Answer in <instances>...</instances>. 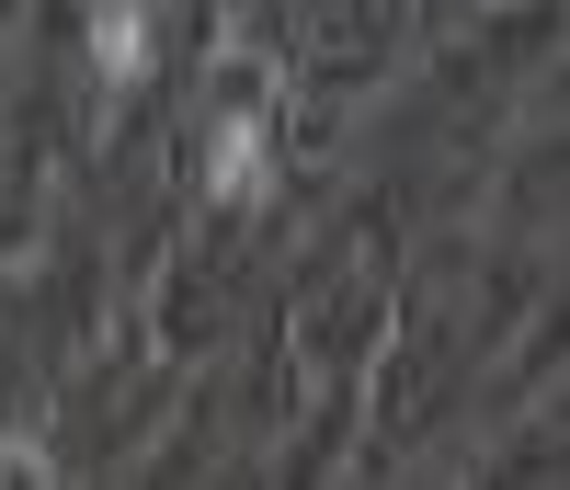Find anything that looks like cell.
Instances as JSON below:
<instances>
[{
    "label": "cell",
    "instance_id": "6da1fadb",
    "mask_svg": "<svg viewBox=\"0 0 570 490\" xmlns=\"http://www.w3.org/2000/svg\"><path fill=\"white\" fill-rule=\"evenodd\" d=\"M206 183H217V194H240V206L263 194V115H228V126H217V149H206Z\"/></svg>",
    "mask_w": 570,
    "mask_h": 490
},
{
    "label": "cell",
    "instance_id": "7a4b0ae2",
    "mask_svg": "<svg viewBox=\"0 0 570 490\" xmlns=\"http://www.w3.org/2000/svg\"><path fill=\"white\" fill-rule=\"evenodd\" d=\"M91 58H104V80H137L149 69V23H137L126 0H104V12H91Z\"/></svg>",
    "mask_w": 570,
    "mask_h": 490
}]
</instances>
